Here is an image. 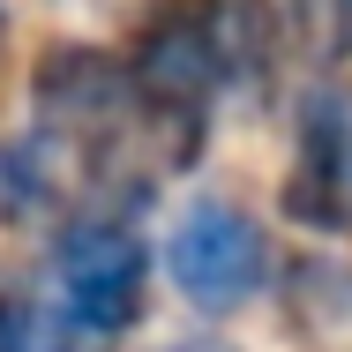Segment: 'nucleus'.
Masks as SVG:
<instances>
[{
	"label": "nucleus",
	"instance_id": "7ed1b4c3",
	"mask_svg": "<svg viewBox=\"0 0 352 352\" xmlns=\"http://www.w3.org/2000/svg\"><path fill=\"white\" fill-rule=\"evenodd\" d=\"M165 278L180 285V300L203 307V315H240L248 300L270 292L278 255H270V232H263L255 210H240L225 195H203L165 232Z\"/></svg>",
	"mask_w": 352,
	"mask_h": 352
},
{
	"label": "nucleus",
	"instance_id": "0eeeda50",
	"mask_svg": "<svg viewBox=\"0 0 352 352\" xmlns=\"http://www.w3.org/2000/svg\"><path fill=\"white\" fill-rule=\"evenodd\" d=\"M165 352H232V345H225V338H173Z\"/></svg>",
	"mask_w": 352,
	"mask_h": 352
},
{
	"label": "nucleus",
	"instance_id": "20e7f679",
	"mask_svg": "<svg viewBox=\"0 0 352 352\" xmlns=\"http://www.w3.org/2000/svg\"><path fill=\"white\" fill-rule=\"evenodd\" d=\"M345 150H352V105L338 90H315L300 105V150L285 173V217L307 232H345Z\"/></svg>",
	"mask_w": 352,
	"mask_h": 352
},
{
	"label": "nucleus",
	"instance_id": "f257e3e1",
	"mask_svg": "<svg viewBox=\"0 0 352 352\" xmlns=\"http://www.w3.org/2000/svg\"><path fill=\"white\" fill-rule=\"evenodd\" d=\"M270 53H278V30H270L263 0H165V8H150V23L135 30V53H120V60L135 75L142 105L173 135L203 142L217 90L263 75Z\"/></svg>",
	"mask_w": 352,
	"mask_h": 352
},
{
	"label": "nucleus",
	"instance_id": "f03ea898",
	"mask_svg": "<svg viewBox=\"0 0 352 352\" xmlns=\"http://www.w3.org/2000/svg\"><path fill=\"white\" fill-rule=\"evenodd\" d=\"M45 292L68 307L75 322H90L98 338H128L142 322V300H150V240L120 210H75L53 232V255H45Z\"/></svg>",
	"mask_w": 352,
	"mask_h": 352
},
{
	"label": "nucleus",
	"instance_id": "423d86ee",
	"mask_svg": "<svg viewBox=\"0 0 352 352\" xmlns=\"http://www.w3.org/2000/svg\"><path fill=\"white\" fill-rule=\"evenodd\" d=\"M292 30L307 53H345L352 45V0H285Z\"/></svg>",
	"mask_w": 352,
	"mask_h": 352
},
{
	"label": "nucleus",
	"instance_id": "39448f33",
	"mask_svg": "<svg viewBox=\"0 0 352 352\" xmlns=\"http://www.w3.org/2000/svg\"><path fill=\"white\" fill-rule=\"evenodd\" d=\"M0 352H113V338L75 322L45 285H0Z\"/></svg>",
	"mask_w": 352,
	"mask_h": 352
},
{
	"label": "nucleus",
	"instance_id": "1a4fd4ad",
	"mask_svg": "<svg viewBox=\"0 0 352 352\" xmlns=\"http://www.w3.org/2000/svg\"><path fill=\"white\" fill-rule=\"evenodd\" d=\"M0 60H8V15H0Z\"/></svg>",
	"mask_w": 352,
	"mask_h": 352
},
{
	"label": "nucleus",
	"instance_id": "6e6552de",
	"mask_svg": "<svg viewBox=\"0 0 352 352\" xmlns=\"http://www.w3.org/2000/svg\"><path fill=\"white\" fill-rule=\"evenodd\" d=\"M345 217H352V150H345Z\"/></svg>",
	"mask_w": 352,
	"mask_h": 352
}]
</instances>
